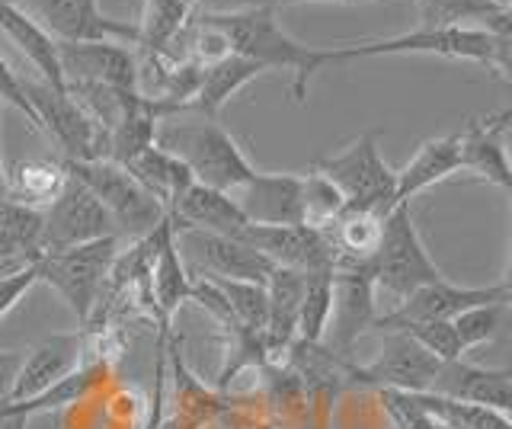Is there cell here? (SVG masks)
Masks as SVG:
<instances>
[{
    "label": "cell",
    "mask_w": 512,
    "mask_h": 429,
    "mask_svg": "<svg viewBox=\"0 0 512 429\" xmlns=\"http://www.w3.org/2000/svg\"><path fill=\"white\" fill-rule=\"evenodd\" d=\"M378 138H381L378 129L362 132L340 154L317 157L311 164L314 173L333 183L336 193L343 196L346 209H372V212L394 209V170L384 164Z\"/></svg>",
    "instance_id": "cell-7"
},
{
    "label": "cell",
    "mask_w": 512,
    "mask_h": 429,
    "mask_svg": "<svg viewBox=\"0 0 512 429\" xmlns=\"http://www.w3.org/2000/svg\"><path fill=\"white\" fill-rule=\"evenodd\" d=\"M442 359L416 343L400 330H381V349L372 362H349L346 388H372V391H410L423 394L432 388Z\"/></svg>",
    "instance_id": "cell-9"
},
{
    "label": "cell",
    "mask_w": 512,
    "mask_h": 429,
    "mask_svg": "<svg viewBox=\"0 0 512 429\" xmlns=\"http://www.w3.org/2000/svg\"><path fill=\"white\" fill-rule=\"evenodd\" d=\"M103 378H106V362H84V365H77L74 372L58 378L52 388H45L39 397H32V401H23V404H7V407L26 413V417H36V413L71 407V404L84 401V397H90L96 388H100Z\"/></svg>",
    "instance_id": "cell-31"
},
{
    "label": "cell",
    "mask_w": 512,
    "mask_h": 429,
    "mask_svg": "<svg viewBox=\"0 0 512 429\" xmlns=\"http://www.w3.org/2000/svg\"><path fill=\"white\" fill-rule=\"evenodd\" d=\"M0 103H10L13 109H20V113L29 119L32 129L39 132V119H36V109H32L26 90H23V81L20 74H16L4 58H0Z\"/></svg>",
    "instance_id": "cell-39"
},
{
    "label": "cell",
    "mask_w": 512,
    "mask_h": 429,
    "mask_svg": "<svg viewBox=\"0 0 512 429\" xmlns=\"http://www.w3.org/2000/svg\"><path fill=\"white\" fill-rule=\"evenodd\" d=\"M0 33H4L16 49L26 55V61L39 71V81L48 87L64 90V71L58 61V39L48 29L32 20L23 7H16L13 0H0Z\"/></svg>",
    "instance_id": "cell-23"
},
{
    "label": "cell",
    "mask_w": 512,
    "mask_h": 429,
    "mask_svg": "<svg viewBox=\"0 0 512 429\" xmlns=\"http://www.w3.org/2000/svg\"><path fill=\"white\" fill-rule=\"evenodd\" d=\"M154 145L173 154L196 183L221 189V193H234L256 173L244 148L237 145L234 135L218 119H164L157 125Z\"/></svg>",
    "instance_id": "cell-3"
},
{
    "label": "cell",
    "mask_w": 512,
    "mask_h": 429,
    "mask_svg": "<svg viewBox=\"0 0 512 429\" xmlns=\"http://www.w3.org/2000/svg\"><path fill=\"white\" fill-rule=\"evenodd\" d=\"M84 349H87L84 333H55V337L42 340L36 349L23 353L20 375H16V381H13V391H10L7 404L32 401V397H39L45 388H52L58 378H64L68 372L77 369Z\"/></svg>",
    "instance_id": "cell-19"
},
{
    "label": "cell",
    "mask_w": 512,
    "mask_h": 429,
    "mask_svg": "<svg viewBox=\"0 0 512 429\" xmlns=\"http://www.w3.org/2000/svg\"><path fill=\"white\" fill-rule=\"evenodd\" d=\"M173 231H208V234H224V237H240L250 221L240 212V205L231 193L221 189L189 183L183 196L173 202L167 212Z\"/></svg>",
    "instance_id": "cell-20"
},
{
    "label": "cell",
    "mask_w": 512,
    "mask_h": 429,
    "mask_svg": "<svg viewBox=\"0 0 512 429\" xmlns=\"http://www.w3.org/2000/svg\"><path fill=\"white\" fill-rule=\"evenodd\" d=\"M490 4H496L500 10H512V0H490Z\"/></svg>",
    "instance_id": "cell-44"
},
{
    "label": "cell",
    "mask_w": 512,
    "mask_h": 429,
    "mask_svg": "<svg viewBox=\"0 0 512 429\" xmlns=\"http://www.w3.org/2000/svg\"><path fill=\"white\" fill-rule=\"evenodd\" d=\"M64 183H68L64 161H55V157H23V161L13 164V170H7V199L39 209V205H48L61 193Z\"/></svg>",
    "instance_id": "cell-29"
},
{
    "label": "cell",
    "mask_w": 512,
    "mask_h": 429,
    "mask_svg": "<svg viewBox=\"0 0 512 429\" xmlns=\"http://www.w3.org/2000/svg\"><path fill=\"white\" fill-rule=\"evenodd\" d=\"M192 7L183 0H144L138 26V49L144 55H170L189 26Z\"/></svg>",
    "instance_id": "cell-30"
},
{
    "label": "cell",
    "mask_w": 512,
    "mask_h": 429,
    "mask_svg": "<svg viewBox=\"0 0 512 429\" xmlns=\"http://www.w3.org/2000/svg\"><path fill=\"white\" fill-rule=\"evenodd\" d=\"M458 170H461L458 132L423 141L420 151H416L410 161H407V167L404 170H394V205L410 202L413 196L426 193L429 186L448 180Z\"/></svg>",
    "instance_id": "cell-24"
},
{
    "label": "cell",
    "mask_w": 512,
    "mask_h": 429,
    "mask_svg": "<svg viewBox=\"0 0 512 429\" xmlns=\"http://www.w3.org/2000/svg\"><path fill=\"white\" fill-rule=\"evenodd\" d=\"M512 289L509 282L500 285H452L448 279L429 282L423 289L407 295L397 308L384 311L375 327L378 330H400L410 324H436V321H455L461 311L477 308V305H493V301H509Z\"/></svg>",
    "instance_id": "cell-10"
},
{
    "label": "cell",
    "mask_w": 512,
    "mask_h": 429,
    "mask_svg": "<svg viewBox=\"0 0 512 429\" xmlns=\"http://www.w3.org/2000/svg\"><path fill=\"white\" fill-rule=\"evenodd\" d=\"M420 404L442 423V429H512L509 413H496L490 407H477V404H464L452 401V397L442 394H416Z\"/></svg>",
    "instance_id": "cell-33"
},
{
    "label": "cell",
    "mask_w": 512,
    "mask_h": 429,
    "mask_svg": "<svg viewBox=\"0 0 512 429\" xmlns=\"http://www.w3.org/2000/svg\"><path fill=\"white\" fill-rule=\"evenodd\" d=\"M64 170L103 202V209L116 221L119 237L144 241V237H151L164 225V218H167L164 205H160L122 164L109 161V157H96V161H64Z\"/></svg>",
    "instance_id": "cell-5"
},
{
    "label": "cell",
    "mask_w": 512,
    "mask_h": 429,
    "mask_svg": "<svg viewBox=\"0 0 512 429\" xmlns=\"http://www.w3.org/2000/svg\"><path fill=\"white\" fill-rule=\"evenodd\" d=\"M237 4L247 7H298V4H372V0H237Z\"/></svg>",
    "instance_id": "cell-41"
},
{
    "label": "cell",
    "mask_w": 512,
    "mask_h": 429,
    "mask_svg": "<svg viewBox=\"0 0 512 429\" xmlns=\"http://www.w3.org/2000/svg\"><path fill=\"white\" fill-rule=\"evenodd\" d=\"M132 177L148 189V193L164 205V212H170L173 209V202L183 196V189L189 186V183H196L192 180V173L176 161L173 154H167L164 148H157V145H151V148H144L138 157H132L128 164H122Z\"/></svg>",
    "instance_id": "cell-28"
},
{
    "label": "cell",
    "mask_w": 512,
    "mask_h": 429,
    "mask_svg": "<svg viewBox=\"0 0 512 429\" xmlns=\"http://www.w3.org/2000/svg\"><path fill=\"white\" fill-rule=\"evenodd\" d=\"M420 13V29H458L471 26L487 29L493 36H509L512 10H500L490 0H413Z\"/></svg>",
    "instance_id": "cell-26"
},
{
    "label": "cell",
    "mask_w": 512,
    "mask_h": 429,
    "mask_svg": "<svg viewBox=\"0 0 512 429\" xmlns=\"http://www.w3.org/2000/svg\"><path fill=\"white\" fill-rule=\"evenodd\" d=\"M183 4H189V7H196V4H202V0H183Z\"/></svg>",
    "instance_id": "cell-45"
},
{
    "label": "cell",
    "mask_w": 512,
    "mask_h": 429,
    "mask_svg": "<svg viewBox=\"0 0 512 429\" xmlns=\"http://www.w3.org/2000/svg\"><path fill=\"white\" fill-rule=\"evenodd\" d=\"M64 84L138 90V55L122 42H58Z\"/></svg>",
    "instance_id": "cell-16"
},
{
    "label": "cell",
    "mask_w": 512,
    "mask_h": 429,
    "mask_svg": "<svg viewBox=\"0 0 512 429\" xmlns=\"http://www.w3.org/2000/svg\"><path fill=\"white\" fill-rule=\"evenodd\" d=\"M388 212H372V209H343V215L327 225V237L336 250V269L352 266V263H372L375 250L381 244V228Z\"/></svg>",
    "instance_id": "cell-27"
},
{
    "label": "cell",
    "mask_w": 512,
    "mask_h": 429,
    "mask_svg": "<svg viewBox=\"0 0 512 429\" xmlns=\"http://www.w3.org/2000/svg\"><path fill=\"white\" fill-rule=\"evenodd\" d=\"M119 244L122 237H103V241L42 253L39 282L52 285L80 324H90L96 305L103 301L109 269L119 257Z\"/></svg>",
    "instance_id": "cell-6"
},
{
    "label": "cell",
    "mask_w": 512,
    "mask_h": 429,
    "mask_svg": "<svg viewBox=\"0 0 512 429\" xmlns=\"http://www.w3.org/2000/svg\"><path fill=\"white\" fill-rule=\"evenodd\" d=\"M32 20H39L58 42H128L138 45V26L112 20L100 0H13Z\"/></svg>",
    "instance_id": "cell-12"
},
{
    "label": "cell",
    "mask_w": 512,
    "mask_h": 429,
    "mask_svg": "<svg viewBox=\"0 0 512 429\" xmlns=\"http://www.w3.org/2000/svg\"><path fill=\"white\" fill-rule=\"evenodd\" d=\"M429 394L452 397V401L490 407L496 413H509L512 407V369H490L464 359H452L439 365Z\"/></svg>",
    "instance_id": "cell-18"
},
{
    "label": "cell",
    "mask_w": 512,
    "mask_h": 429,
    "mask_svg": "<svg viewBox=\"0 0 512 429\" xmlns=\"http://www.w3.org/2000/svg\"><path fill=\"white\" fill-rule=\"evenodd\" d=\"M333 308V273H304V295L298 308L295 340L324 343Z\"/></svg>",
    "instance_id": "cell-32"
},
{
    "label": "cell",
    "mask_w": 512,
    "mask_h": 429,
    "mask_svg": "<svg viewBox=\"0 0 512 429\" xmlns=\"http://www.w3.org/2000/svg\"><path fill=\"white\" fill-rule=\"evenodd\" d=\"M240 241L260 250L272 266L295 273H333L340 263L327 231L311 225H247Z\"/></svg>",
    "instance_id": "cell-14"
},
{
    "label": "cell",
    "mask_w": 512,
    "mask_h": 429,
    "mask_svg": "<svg viewBox=\"0 0 512 429\" xmlns=\"http://www.w3.org/2000/svg\"><path fill=\"white\" fill-rule=\"evenodd\" d=\"M192 276L186 260L176 247V231L170 218L154 231V260H151V305L157 314V327H173V317L189 301Z\"/></svg>",
    "instance_id": "cell-22"
},
{
    "label": "cell",
    "mask_w": 512,
    "mask_h": 429,
    "mask_svg": "<svg viewBox=\"0 0 512 429\" xmlns=\"http://www.w3.org/2000/svg\"><path fill=\"white\" fill-rule=\"evenodd\" d=\"M400 333H407L416 343H420L426 353H432L442 362H452L461 359L464 349L458 343V333L452 327V321H436V324H410V327H400Z\"/></svg>",
    "instance_id": "cell-37"
},
{
    "label": "cell",
    "mask_w": 512,
    "mask_h": 429,
    "mask_svg": "<svg viewBox=\"0 0 512 429\" xmlns=\"http://www.w3.org/2000/svg\"><path fill=\"white\" fill-rule=\"evenodd\" d=\"M103 237H119L116 221L103 209V202L68 173L64 189L45 205V253L103 241Z\"/></svg>",
    "instance_id": "cell-11"
},
{
    "label": "cell",
    "mask_w": 512,
    "mask_h": 429,
    "mask_svg": "<svg viewBox=\"0 0 512 429\" xmlns=\"http://www.w3.org/2000/svg\"><path fill=\"white\" fill-rule=\"evenodd\" d=\"M0 199H7V170H4V161H0Z\"/></svg>",
    "instance_id": "cell-43"
},
{
    "label": "cell",
    "mask_w": 512,
    "mask_h": 429,
    "mask_svg": "<svg viewBox=\"0 0 512 429\" xmlns=\"http://www.w3.org/2000/svg\"><path fill=\"white\" fill-rule=\"evenodd\" d=\"M29 420L32 417H26V413L0 404V429H29Z\"/></svg>",
    "instance_id": "cell-42"
},
{
    "label": "cell",
    "mask_w": 512,
    "mask_h": 429,
    "mask_svg": "<svg viewBox=\"0 0 512 429\" xmlns=\"http://www.w3.org/2000/svg\"><path fill=\"white\" fill-rule=\"evenodd\" d=\"M378 321V295L368 263H352L333 269V308H330V346L333 353L349 356L359 337ZM324 333V337H327Z\"/></svg>",
    "instance_id": "cell-13"
},
{
    "label": "cell",
    "mask_w": 512,
    "mask_h": 429,
    "mask_svg": "<svg viewBox=\"0 0 512 429\" xmlns=\"http://www.w3.org/2000/svg\"><path fill=\"white\" fill-rule=\"evenodd\" d=\"M512 113L471 119L458 132L461 145V170H471L474 177L487 180L500 189H512V167L506 157V132Z\"/></svg>",
    "instance_id": "cell-21"
},
{
    "label": "cell",
    "mask_w": 512,
    "mask_h": 429,
    "mask_svg": "<svg viewBox=\"0 0 512 429\" xmlns=\"http://www.w3.org/2000/svg\"><path fill=\"white\" fill-rule=\"evenodd\" d=\"M260 74H266V71L244 55H234V52L221 55L215 61H208V65H202L199 87L192 93L189 106L199 109L205 119H218L221 106L228 103L237 90H244L250 81H256Z\"/></svg>",
    "instance_id": "cell-25"
},
{
    "label": "cell",
    "mask_w": 512,
    "mask_h": 429,
    "mask_svg": "<svg viewBox=\"0 0 512 429\" xmlns=\"http://www.w3.org/2000/svg\"><path fill=\"white\" fill-rule=\"evenodd\" d=\"M39 282V263H32L26 269H16V273L0 276V321L20 305V298Z\"/></svg>",
    "instance_id": "cell-38"
},
{
    "label": "cell",
    "mask_w": 512,
    "mask_h": 429,
    "mask_svg": "<svg viewBox=\"0 0 512 429\" xmlns=\"http://www.w3.org/2000/svg\"><path fill=\"white\" fill-rule=\"evenodd\" d=\"M368 269H372L375 295L388 298L391 308H397L400 301L413 295L416 289H423V285L445 279L436 260L429 257L420 231H416L410 202H400L384 215L381 244L375 250L372 263H368Z\"/></svg>",
    "instance_id": "cell-4"
},
{
    "label": "cell",
    "mask_w": 512,
    "mask_h": 429,
    "mask_svg": "<svg viewBox=\"0 0 512 429\" xmlns=\"http://www.w3.org/2000/svg\"><path fill=\"white\" fill-rule=\"evenodd\" d=\"M20 81L32 109H36L39 132H45L64 151V161H96V157H106L103 129L68 90L48 87L39 77H20Z\"/></svg>",
    "instance_id": "cell-8"
},
{
    "label": "cell",
    "mask_w": 512,
    "mask_h": 429,
    "mask_svg": "<svg viewBox=\"0 0 512 429\" xmlns=\"http://www.w3.org/2000/svg\"><path fill=\"white\" fill-rule=\"evenodd\" d=\"M176 247L192 260L189 273L215 276V279H237V282H256L266 285L272 276V266L260 250H253L240 237L208 234V231H176Z\"/></svg>",
    "instance_id": "cell-15"
},
{
    "label": "cell",
    "mask_w": 512,
    "mask_h": 429,
    "mask_svg": "<svg viewBox=\"0 0 512 429\" xmlns=\"http://www.w3.org/2000/svg\"><path fill=\"white\" fill-rule=\"evenodd\" d=\"M301 205H304V225L320 228V231H324L327 225H333V221L340 218L343 209H346V202L333 189V183H327L314 170L304 173V196H301Z\"/></svg>",
    "instance_id": "cell-34"
},
{
    "label": "cell",
    "mask_w": 512,
    "mask_h": 429,
    "mask_svg": "<svg viewBox=\"0 0 512 429\" xmlns=\"http://www.w3.org/2000/svg\"><path fill=\"white\" fill-rule=\"evenodd\" d=\"M250 225H304V173H263L234 189Z\"/></svg>",
    "instance_id": "cell-17"
},
{
    "label": "cell",
    "mask_w": 512,
    "mask_h": 429,
    "mask_svg": "<svg viewBox=\"0 0 512 429\" xmlns=\"http://www.w3.org/2000/svg\"><path fill=\"white\" fill-rule=\"evenodd\" d=\"M378 401L394 429H442V423L410 391H378Z\"/></svg>",
    "instance_id": "cell-36"
},
{
    "label": "cell",
    "mask_w": 512,
    "mask_h": 429,
    "mask_svg": "<svg viewBox=\"0 0 512 429\" xmlns=\"http://www.w3.org/2000/svg\"><path fill=\"white\" fill-rule=\"evenodd\" d=\"M503 317H506V301H493V305H477V308L461 311L452 321V327L458 333V343L464 353L480 343H490L496 333H500Z\"/></svg>",
    "instance_id": "cell-35"
},
{
    "label": "cell",
    "mask_w": 512,
    "mask_h": 429,
    "mask_svg": "<svg viewBox=\"0 0 512 429\" xmlns=\"http://www.w3.org/2000/svg\"><path fill=\"white\" fill-rule=\"evenodd\" d=\"M202 26L228 42V52L256 61L263 71H292V100L298 106L308 103L311 77L324 68V49L301 45L282 29L279 10L247 7L237 13H205Z\"/></svg>",
    "instance_id": "cell-1"
},
{
    "label": "cell",
    "mask_w": 512,
    "mask_h": 429,
    "mask_svg": "<svg viewBox=\"0 0 512 429\" xmlns=\"http://www.w3.org/2000/svg\"><path fill=\"white\" fill-rule=\"evenodd\" d=\"M20 365H23V353H16V349H0V404L10 401V391H13L16 375H20Z\"/></svg>",
    "instance_id": "cell-40"
},
{
    "label": "cell",
    "mask_w": 512,
    "mask_h": 429,
    "mask_svg": "<svg viewBox=\"0 0 512 429\" xmlns=\"http://www.w3.org/2000/svg\"><path fill=\"white\" fill-rule=\"evenodd\" d=\"M381 55H439L448 61H474L487 65L509 81V36H493L477 26H458V29H413V33L394 36V39H375L359 45H336L324 49V65H343V61L359 58H381Z\"/></svg>",
    "instance_id": "cell-2"
}]
</instances>
